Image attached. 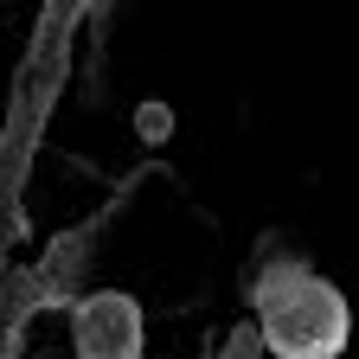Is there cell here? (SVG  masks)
<instances>
[{"label": "cell", "instance_id": "cell-1", "mask_svg": "<svg viewBox=\"0 0 359 359\" xmlns=\"http://www.w3.org/2000/svg\"><path fill=\"white\" fill-rule=\"evenodd\" d=\"M250 308H257V334L269 359H340L353 340L346 295L295 257L269 263L250 283Z\"/></svg>", "mask_w": 359, "mask_h": 359}, {"label": "cell", "instance_id": "cell-4", "mask_svg": "<svg viewBox=\"0 0 359 359\" xmlns=\"http://www.w3.org/2000/svg\"><path fill=\"white\" fill-rule=\"evenodd\" d=\"M135 135H142V142H167V135H173V109L161 97H148L142 109H135Z\"/></svg>", "mask_w": 359, "mask_h": 359}, {"label": "cell", "instance_id": "cell-2", "mask_svg": "<svg viewBox=\"0 0 359 359\" xmlns=\"http://www.w3.org/2000/svg\"><path fill=\"white\" fill-rule=\"evenodd\" d=\"M71 353L77 359H142L148 353V314L122 289H97L71 308Z\"/></svg>", "mask_w": 359, "mask_h": 359}, {"label": "cell", "instance_id": "cell-3", "mask_svg": "<svg viewBox=\"0 0 359 359\" xmlns=\"http://www.w3.org/2000/svg\"><path fill=\"white\" fill-rule=\"evenodd\" d=\"M218 359H269V353H263L257 321H238L231 334H224V340H218Z\"/></svg>", "mask_w": 359, "mask_h": 359}]
</instances>
